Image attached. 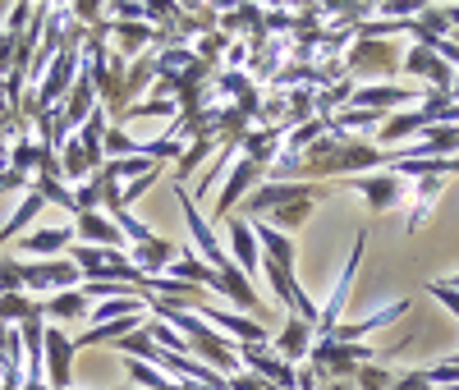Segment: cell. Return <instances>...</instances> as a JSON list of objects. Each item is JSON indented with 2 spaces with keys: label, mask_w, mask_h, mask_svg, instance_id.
<instances>
[{
  "label": "cell",
  "mask_w": 459,
  "mask_h": 390,
  "mask_svg": "<svg viewBox=\"0 0 459 390\" xmlns=\"http://www.w3.org/2000/svg\"><path fill=\"white\" fill-rule=\"evenodd\" d=\"M391 170V152H381L377 143L350 138V134H335L326 125V134L317 143H308L303 152H285L276 156V166L266 170V179L276 184H317V179H354V170Z\"/></svg>",
  "instance_id": "6da1fadb"
},
{
  "label": "cell",
  "mask_w": 459,
  "mask_h": 390,
  "mask_svg": "<svg viewBox=\"0 0 459 390\" xmlns=\"http://www.w3.org/2000/svg\"><path fill=\"white\" fill-rule=\"evenodd\" d=\"M253 230H257V244H262V276H266V285H272L276 303H285L290 317L313 322V331H317L322 308L303 294V285H299V276H294V257H299L294 239H290V234H281L276 225H266V221H253Z\"/></svg>",
  "instance_id": "7a4b0ae2"
},
{
  "label": "cell",
  "mask_w": 459,
  "mask_h": 390,
  "mask_svg": "<svg viewBox=\"0 0 459 390\" xmlns=\"http://www.w3.org/2000/svg\"><path fill=\"white\" fill-rule=\"evenodd\" d=\"M175 188V198H179V212H184V225H188V234H194V253L216 271V276L230 285V290H235V303L239 308H248V312H262L266 303L257 299V290L248 285V276H244V271H239V262L235 257H230V248L216 239V230L203 221V212H198V198H194V193H188L184 184H170Z\"/></svg>",
  "instance_id": "3957f363"
},
{
  "label": "cell",
  "mask_w": 459,
  "mask_h": 390,
  "mask_svg": "<svg viewBox=\"0 0 459 390\" xmlns=\"http://www.w3.org/2000/svg\"><path fill=\"white\" fill-rule=\"evenodd\" d=\"M326 193H331L326 184H276V179H266L244 198V216L248 221H272L276 212H290L294 203H322Z\"/></svg>",
  "instance_id": "277c9868"
},
{
  "label": "cell",
  "mask_w": 459,
  "mask_h": 390,
  "mask_svg": "<svg viewBox=\"0 0 459 390\" xmlns=\"http://www.w3.org/2000/svg\"><path fill=\"white\" fill-rule=\"evenodd\" d=\"M404 65V56L391 51V42H354L350 51H344V78H354V83L363 88V78H372V83H391V74Z\"/></svg>",
  "instance_id": "5b68a950"
},
{
  "label": "cell",
  "mask_w": 459,
  "mask_h": 390,
  "mask_svg": "<svg viewBox=\"0 0 459 390\" xmlns=\"http://www.w3.org/2000/svg\"><path fill=\"white\" fill-rule=\"evenodd\" d=\"M363 253H368V230H359V234H354L350 262L340 266V276H335V285H331V299L322 303V317H317V340H326V335L340 326V312H344V299H350V285H354V276H359V262H363Z\"/></svg>",
  "instance_id": "8992f818"
},
{
  "label": "cell",
  "mask_w": 459,
  "mask_h": 390,
  "mask_svg": "<svg viewBox=\"0 0 459 390\" xmlns=\"http://www.w3.org/2000/svg\"><path fill=\"white\" fill-rule=\"evenodd\" d=\"M344 188L363 193L372 212H395V207H404L409 179L395 175V170H377V175H354V179H344Z\"/></svg>",
  "instance_id": "52a82bcc"
},
{
  "label": "cell",
  "mask_w": 459,
  "mask_h": 390,
  "mask_svg": "<svg viewBox=\"0 0 459 390\" xmlns=\"http://www.w3.org/2000/svg\"><path fill=\"white\" fill-rule=\"evenodd\" d=\"M257 184H266V170H262L257 161H248V156H239V161L230 166V175H225L221 193H216V221H230V216H235V203H239V198H248V193H253Z\"/></svg>",
  "instance_id": "ba28073f"
},
{
  "label": "cell",
  "mask_w": 459,
  "mask_h": 390,
  "mask_svg": "<svg viewBox=\"0 0 459 390\" xmlns=\"http://www.w3.org/2000/svg\"><path fill=\"white\" fill-rule=\"evenodd\" d=\"M409 78H418V83H428V92H450L455 88V65H446L437 51L428 47H409L404 51V65H400Z\"/></svg>",
  "instance_id": "9c48e42d"
},
{
  "label": "cell",
  "mask_w": 459,
  "mask_h": 390,
  "mask_svg": "<svg viewBox=\"0 0 459 390\" xmlns=\"http://www.w3.org/2000/svg\"><path fill=\"white\" fill-rule=\"evenodd\" d=\"M418 88H400V83H363V88H354V97H350V110H409V106H418Z\"/></svg>",
  "instance_id": "30bf717a"
},
{
  "label": "cell",
  "mask_w": 459,
  "mask_h": 390,
  "mask_svg": "<svg viewBox=\"0 0 459 390\" xmlns=\"http://www.w3.org/2000/svg\"><path fill=\"white\" fill-rule=\"evenodd\" d=\"M225 230H230V257L239 262V271L248 281H257L262 276V244H257V230H253V221L248 216H230L225 221Z\"/></svg>",
  "instance_id": "8fae6325"
},
{
  "label": "cell",
  "mask_w": 459,
  "mask_h": 390,
  "mask_svg": "<svg viewBox=\"0 0 459 390\" xmlns=\"http://www.w3.org/2000/svg\"><path fill=\"white\" fill-rule=\"evenodd\" d=\"M413 303L409 299H391L386 308H377V312H368V317H359V322H340L326 340H344V344H363V335H372V331H381V326H391V322H400L404 312H409Z\"/></svg>",
  "instance_id": "7c38bea8"
},
{
  "label": "cell",
  "mask_w": 459,
  "mask_h": 390,
  "mask_svg": "<svg viewBox=\"0 0 459 390\" xmlns=\"http://www.w3.org/2000/svg\"><path fill=\"white\" fill-rule=\"evenodd\" d=\"M170 281H184V285H194V290H216V294H225L230 303H235V290H230L216 271L194 253V248H184L179 257H175V266H170Z\"/></svg>",
  "instance_id": "4fadbf2b"
},
{
  "label": "cell",
  "mask_w": 459,
  "mask_h": 390,
  "mask_svg": "<svg viewBox=\"0 0 459 390\" xmlns=\"http://www.w3.org/2000/svg\"><path fill=\"white\" fill-rule=\"evenodd\" d=\"M313 340H317L313 322H303V317H285V326H281V335H276V354H281L290 368H299V363H308Z\"/></svg>",
  "instance_id": "5bb4252c"
},
{
  "label": "cell",
  "mask_w": 459,
  "mask_h": 390,
  "mask_svg": "<svg viewBox=\"0 0 459 390\" xmlns=\"http://www.w3.org/2000/svg\"><path fill=\"white\" fill-rule=\"evenodd\" d=\"M42 359H47L51 390H69V377H74V340H65L60 331H47L42 335Z\"/></svg>",
  "instance_id": "9a60e30c"
},
{
  "label": "cell",
  "mask_w": 459,
  "mask_h": 390,
  "mask_svg": "<svg viewBox=\"0 0 459 390\" xmlns=\"http://www.w3.org/2000/svg\"><path fill=\"white\" fill-rule=\"evenodd\" d=\"M179 253H184V248H175L170 239H161V234H152L147 244H134V257H129V262L143 271V276H166Z\"/></svg>",
  "instance_id": "2e32d148"
},
{
  "label": "cell",
  "mask_w": 459,
  "mask_h": 390,
  "mask_svg": "<svg viewBox=\"0 0 459 390\" xmlns=\"http://www.w3.org/2000/svg\"><path fill=\"white\" fill-rule=\"evenodd\" d=\"M446 179H409V193H404V207H409V234H418L432 216V203L441 198Z\"/></svg>",
  "instance_id": "e0dca14e"
},
{
  "label": "cell",
  "mask_w": 459,
  "mask_h": 390,
  "mask_svg": "<svg viewBox=\"0 0 459 390\" xmlns=\"http://www.w3.org/2000/svg\"><path fill=\"white\" fill-rule=\"evenodd\" d=\"M221 32H225V37L244 32L248 42H257V37H266V28H262V5H239V10H221Z\"/></svg>",
  "instance_id": "ac0fdd59"
},
{
  "label": "cell",
  "mask_w": 459,
  "mask_h": 390,
  "mask_svg": "<svg viewBox=\"0 0 459 390\" xmlns=\"http://www.w3.org/2000/svg\"><path fill=\"white\" fill-rule=\"evenodd\" d=\"M212 152H221V138H212V134L194 138V143L184 147V156H179V161H175V179H170V184H188V179H194V170H198V166L207 161Z\"/></svg>",
  "instance_id": "d6986e66"
},
{
  "label": "cell",
  "mask_w": 459,
  "mask_h": 390,
  "mask_svg": "<svg viewBox=\"0 0 459 390\" xmlns=\"http://www.w3.org/2000/svg\"><path fill=\"white\" fill-rule=\"evenodd\" d=\"M79 234H83V239H92V248H120L125 244V230L115 225V221H106V216H97V212L79 216Z\"/></svg>",
  "instance_id": "ffe728a7"
},
{
  "label": "cell",
  "mask_w": 459,
  "mask_h": 390,
  "mask_svg": "<svg viewBox=\"0 0 459 390\" xmlns=\"http://www.w3.org/2000/svg\"><path fill=\"white\" fill-rule=\"evenodd\" d=\"M69 239H74V225H60V230H37V234H28V239H23L19 248H23V253H42V257H47V253H60Z\"/></svg>",
  "instance_id": "44dd1931"
},
{
  "label": "cell",
  "mask_w": 459,
  "mask_h": 390,
  "mask_svg": "<svg viewBox=\"0 0 459 390\" xmlns=\"http://www.w3.org/2000/svg\"><path fill=\"white\" fill-rule=\"evenodd\" d=\"M37 317H42V308H37L28 294H0V322H10V326L23 322V326H28V322H37Z\"/></svg>",
  "instance_id": "7402d4cb"
},
{
  "label": "cell",
  "mask_w": 459,
  "mask_h": 390,
  "mask_svg": "<svg viewBox=\"0 0 459 390\" xmlns=\"http://www.w3.org/2000/svg\"><path fill=\"white\" fill-rule=\"evenodd\" d=\"M47 312L51 317H88V294L83 290H65V294H51V303H47Z\"/></svg>",
  "instance_id": "603a6c76"
},
{
  "label": "cell",
  "mask_w": 459,
  "mask_h": 390,
  "mask_svg": "<svg viewBox=\"0 0 459 390\" xmlns=\"http://www.w3.org/2000/svg\"><path fill=\"white\" fill-rule=\"evenodd\" d=\"M354 386H359V390H391V386H395V372L381 363V359H372V363H363V368L354 372Z\"/></svg>",
  "instance_id": "cb8c5ba5"
},
{
  "label": "cell",
  "mask_w": 459,
  "mask_h": 390,
  "mask_svg": "<svg viewBox=\"0 0 459 390\" xmlns=\"http://www.w3.org/2000/svg\"><path fill=\"white\" fill-rule=\"evenodd\" d=\"M428 294L446 303V312H450V317H459V290H450L446 281H428Z\"/></svg>",
  "instance_id": "d4e9b609"
},
{
  "label": "cell",
  "mask_w": 459,
  "mask_h": 390,
  "mask_svg": "<svg viewBox=\"0 0 459 390\" xmlns=\"http://www.w3.org/2000/svg\"><path fill=\"white\" fill-rule=\"evenodd\" d=\"M391 390H437V386H428V377H423V372H400Z\"/></svg>",
  "instance_id": "484cf974"
},
{
  "label": "cell",
  "mask_w": 459,
  "mask_h": 390,
  "mask_svg": "<svg viewBox=\"0 0 459 390\" xmlns=\"http://www.w3.org/2000/svg\"><path fill=\"white\" fill-rule=\"evenodd\" d=\"M317 390H359V386H354V381H322Z\"/></svg>",
  "instance_id": "4316f807"
},
{
  "label": "cell",
  "mask_w": 459,
  "mask_h": 390,
  "mask_svg": "<svg viewBox=\"0 0 459 390\" xmlns=\"http://www.w3.org/2000/svg\"><path fill=\"white\" fill-rule=\"evenodd\" d=\"M446 19H450V28L459 32V5H446Z\"/></svg>",
  "instance_id": "83f0119b"
},
{
  "label": "cell",
  "mask_w": 459,
  "mask_h": 390,
  "mask_svg": "<svg viewBox=\"0 0 459 390\" xmlns=\"http://www.w3.org/2000/svg\"><path fill=\"white\" fill-rule=\"evenodd\" d=\"M450 290H459V276H450Z\"/></svg>",
  "instance_id": "f1b7e54d"
}]
</instances>
